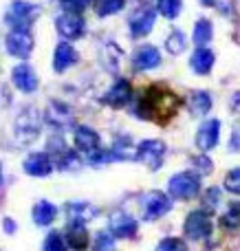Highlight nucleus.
Listing matches in <instances>:
<instances>
[{
    "label": "nucleus",
    "instance_id": "7",
    "mask_svg": "<svg viewBox=\"0 0 240 251\" xmlns=\"http://www.w3.org/2000/svg\"><path fill=\"white\" fill-rule=\"evenodd\" d=\"M214 231V223H212V216L210 212L205 209H194L185 216V223H183V234L185 238L190 240H207Z\"/></svg>",
    "mask_w": 240,
    "mask_h": 251
},
{
    "label": "nucleus",
    "instance_id": "18",
    "mask_svg": "<svg viewBox=\"0 0 240 251\" xmlns=\"http://www.w3.org/2000/svg\"><path fill=\"white\" fill-rule=\"evenodd\" d=\"M73 139H75V148H77L79 152H84L86 156L101 148L99 132H97L95 128H91V126H77L73 132Z\"/></svg>",
    "mask_w": 240,
    "mask_h": 251
},
{
    "label": "nucleus",
    "instance_id": "2",
    "mask_svg": "<svg viewBox=\"0 0 240 251\" xmlns=\"http://www.w3.org/2000/svg\"><path fill=\"white\" fill-rule=\"evenodd\" d=\"M42 9L33 2H26V0H13L7 7L4 13V22L11 26V31H29L33 26V22L40 18Z\"/></svg>",
    "mask_w": 240,
    "mask_h": 251
},
{
    "label": "nucleus",
    "instance_id": "25",
    "mask_svg": "<svg viewBox=\"0 0 240 251\" xmlns=\"http://www.w3.org/2000/svg\"><path fill=\"white\" fill-rule=\"evenodd\" d=\"M212 38H214V25H212V20L198 18V20L194 22V31H192L194 44H196V47H207V44L212 42Z\"/></svg>",
    "mask_w": 240,
    "mask_h": 251
},
{
    "label": "nucleus",
    "instance_id": "14",
    "mask_svg": "<svg viewBox=\"0 0 240 251\" xmlns=\"http://www.w3.org/2000/svg\"><path fill=\"white\" fill-rule=\"evenodd\" d=\"M220 141V119H205L194 134V143L201 152H210Z\"/></svg>",
    "mask_w": 240,
    "mask_h": 251
},
{
    "label": "nucleus",
    "instance_id": "12",
    "mask_svg": "<svg viewBox=\"0 0 240 251\" xmlns=\"http://www.w3.org/2000/svg\"><path fill=\"white\" fill-rule=\"evenodd\" d=\"M137 229H139V225H137L135 216L128 214L126 209H117V212L110 214L108 231L115 236V238H135Z\"/></svg>",
    "mask_w": 240,
    "mask_h": 251
},
{
    "label": "nucleus",
    "instance_id": "44",
    "mask_svg": "<svg viewBox=\"0 0 240 251\" xmlns=\"http://www.w3.org/2000/svg\"><path fill=\"white\" fill-rule=\"evenodd\" d=\"M234 251H240V238L236 240V243H234Z\"/></svg>",
    "mask_w": 240,
    "mask_h": 251
},
{
    "label": "nucleus",
    "instance_id": "17",
    "mask_svg": "<svg viewBox=\"0 0 240 251\" xmlns=\"http://www.w3.org/2000/svg\"><path fill=\"white\" fill-rule=\"evenodd\" d=\"M132 66L137 71H154L161 66V51L152 44H141L132 53Z\"/></svg>",
    "mask_w": 240,
    "mask_h": 251
},
{
    "label": "nucleus",
    "instance_id": "22",
    "mask_svg": "<svg viewBox=\"0 0 240 251\" xmlns=\"http://www.w3.org/2000/svg\"><path fill=\"white\" fill-rule=\"evenodd\" d=\"M185 106H188L192 117H205L212 110V106H214V100H212V95L207 91H192L188 95Z\"/></svg>",
    "mask_w": 240,
    "mask_h": 251
},
{
    "label": "nucleus",
    "instance_id": "37",
    "mask_svg": "<svg viewBox=\"0 0 240 251\" xmlns=\"http://www.w3.org/2000/svg\"><path fill=\"white\" fill-rule=\"evenodd\" d=\"M60 7L64 9V13H77V16H82L91 7V0H60Z\"/></svg>",
    "mask_w": 240,
    "mask_h": 251
},
{
    "label": "nucleus",
    "instance_id": "11",
    "mask_svg": "<svg viewBox=\"0 0 240 251\" xmlns=\"http://www.w3.org/2000/svg\"><path fill=\"white\" fill-rule=\"evenodd\" d=\"M33 35L31 31H11L4 40V49H7L9 55L18 57V60H29L31 53H33Z\"/></svg>",
    "mask_w": 240,
    "mask_h": 251
},
{
    "label": "nucleus",
    "instance_id": "39",
    "mask_svg": "<svg viewBox=\"0 0 240 251\" xmlns=\"http://www.w3.org/2000/svg\"><path fill=\"white\" fill-rule=\"evenodd\" d=\"M229 150H232V152H240V126L232 130V139H229Z\"/></svg>",
    "mask_w": 240,
    "mask_h": 251
},
{
    "label": "nucleus",
    "instance_id": "42",
    "mask_svg": "<svg viewBox=\"0 0 240 251\" xmlns=\"http://www.w3.org/2000/svg\"><path fill=\"white\" fill-rule=\"evenodd\" d=\"M201 4H205V7H214L216 0H201Z\"/></svg>",
    "mask_w": 240,
    "mask_h": 251
},
{
    "label": "nucleus",
    "instance_id": "1",
    "mask_svg": "<svg viewBox=\"0 0 240 251\" xmlns=\"http://www.w3.org/2000/svg\"><path fill=\"white\" fill-rule=\"evenodd\" d=\"M181 101L170 88L161 86V84H152L144 95L139 97L132 113L135 117L144 119V122H157V124H166L168 119H172L179 110Z\"/></svg>",
    "mask_w": 240,
    "mask_h": 251
},
{
    "label": "nucleus",
    "instance_id": "9",
    "mask_svg": "<svg viewBox=\"0 0 240 251\" xmlns=\"http://www.w3.org/2000/svg\"><path fill=\"white\" fill-rule=\"evenodd\" d=\"M44 122H47L48 128L62 132V130L73 128L75 115H73V110H71V106L64 104V101H51L47 113H44Z\"/></svg>",
    "mask_w": 240,
    "mask_h": 251
},
{
    "label": "nucleus",
    "instance_id": "33",
    "mask_svg": "<svg viewBox=\"0 0 240 251\" xmlns=\"http://www.w3.org/2000/svg\"><path fill=\"white\" fill-rule=\"evenodd\" d=\"M93 251H117L115 247V236L110 231H99L93 240Z\"/></svg>",
    "mask_w": 240,
    "mask_h": 251
},
{
    "label": "nucleus",
    "instance_id": "15",
    "mask_svg": "<svg viewBox=\"0 0 240 251\" xmlns=\"http://www.w3.org/2000/svg\"><path fill=\"white\" fill-rule=\"evenodd\" d=\"M22 168H24V172L29 174V176L44 178V176H48V174L53 172L55 163H53V159H51L48 152H31V154L24 159Z\"/></svg>",
    "mask_w": 240,
    "mask_h": 251
},
{
    "label": "nucleus",
    "instance_id": "38",
    "mask_svg": "<svg viewBox=\"0 0 240 251\" xmlns=\"http://www.w3.org/2000/svg\"><path fill=\"white\" fill-rule=\"evenodd\" d=\"M154 251H188V247H185V243L181 238L168 236V238H163L161 243L157 245V249H154Z\"/></svg>",
    "mask_w": 240,
    "mask_h": 251
},
{
    "label": "nucleus",
    "instance_id": "3",
    "mask_svg": "<svg viewBox=\"0 0 240 251\" xmlns=\"http://www.w3.org/2000/svg\"><path fill=\"white\" fill-rule=\"evenodd\" d=\"M40 130H42V115L38 108L33 106H26L20 113L16 115V122H13V132H16L18 141L20 143H31L38 139Z\"/></svg>",
    "mask_w": 240,
    "mask_h": 251
},
{
    "label": "nucleus",
    "instance_id": "6",
    "mask_svg": "<svg viewBox=\"0 0 240 251\" xmlns=\"http://www.w3.org/2000/svg\"><path fill=\"white\" fill-rule=\"evenodd\" d=\"M170 209H172V196L166 194V192L150 190L141 196V216H144V221H148V223L159 221Z\"/></svg>",
    "mask_w": 240,
    "mask_h": 251
},
{
    "label": "nucleus",
    "instance_id": "36",
    "mask_svg": "<svg viewBox=\"0 0 240 251\" xmlns=\"http://www.w3.org/2000/svg\"><path fill=\"white\" fill-rule=\"evenodd\" d=\"M218 205H220V190L218 187H207V190L203 192V209L212 212V209H216Z\"/></svg>",
    "mask_w": 240,
    "mask_h": 251
},
{
    "label": "nucleus",
    "instance_id": "30",
    "mask_svg": "<svg viewBox=\"0 0 240 251\" xmlns=\"http://www.w3.org/2000/svg\"><path fill=\"white\" fill-rule=\"evenodd\" d=\"M183 9V0H157V11L166 20H176Z\"/></svg>",
    "mask_w": 240,
    "mask_h": 251
},
{
    "label": "nucleus",
    "instance_id": "5",
    "mask_svg": "<svg viewBox=\"0 0 240 251\" xmlns=\"http://www.w3.org/2000/svg\"><path fill=\"white\" fill-rule=\"evenodd\" d=\"M166 152H168L166 141H161V139H144V141L137 146L135 161H139V163L145 165L148 170L157 172V170H161L163 161H166Z\"/></svg>",
    "mask_w": 240,
    "mask_h": 251
},
{
    "label": "nucleus",
    "instance_id": "23",
    "mask_svg": "<svg viewBox=\"0 0 240 251\" xmlns=\"http://www.w3.org/2000/svg\"><path fill=\"white\" fill-rule=\"evenodd\" d=\"M99 214V209L95 205L86 203V201H73V203L66 205V216L69 221H77V223H88Z\"/></svg>",
    "mask_w": 240,
    "mask_h": 251
},
{
    "label": "nucleus",
    "instance_id": "10",
    "mask_svg": "<svg viewBox=\"0 0 240 251\" xmlns=\"http://www.w3.org/2000/svg\"><path fill=\"white\" fill-rule=\"evenodd\" d=\"M132 101V84L126 77L115 79L108 86V91L101 95V104L110 106V108H123Z\"/></svg>",
    "mask_w": 240,
    "mask_h": 251
},
{
    "label": "nucleus",
    "instance_id": "19",
    "mask_svg": "<svg viewBox=\"0 0 240 251\" xmlns=\"http://www.w3.org/2000/svg\"><path fill=\"white\" fill-rule=\"evenodd\" d=\"M77 60H79V55L71 42L62 40L60 44H55V49H53V71L55 73H66Z\"/></svg>",
    "mask_w": 240,
    "mask_h": 251
},
{
    "label": "nucleus",
    "instance_id": "27",
    "mask_svg": "<svg viewBox=\"0 0 240 251\" xmlns=\"http://www.w3.org/2000/svg\"><path fill=\"white\" fill-rule=\"evenodd\" d=\"M188 49V38L181 29H172L166 38V51L170 55H181V53Z\"/></svg>",
    "mask_w": 240,
    "mask_h": 251
},
{
    "label": "nucleus",
    "instance_id": "43",
    "mask_svg": "<svg viewBox=\"0 0 240 251\" xmlns=\"http://www.w3.org/2000/svg\"><path fill=\"white\" fill-rule=\"evenodd\" d=\"M2 183H4V174H2V163H0V187H2Z\"/></svg>",
    "mask_w": 240,
    "mask_h": 251
},
{
    "label": "nucleus",
    "instance_id": "35",
    "mask_svg": "<svg viewBox=\"0 0 240 251\" xmlns=\"http://www.w3.org/2000/svg\"><path fill=\"white\" fill-rule=\"evenodd\" d=\"M225 190L234 196H240V168H232L227 174H225V181H223Z\"/></svg>",
    "mask_w": 240,
    "mask_h": 251
},
{
    "label": "nucleus",
    "instance_id": "26",
    "mask_svg": "<svg viewBox=\"0 0 240 251\" xmlns=\"http://www.w3.org/2000/svg\"><path fill=\"white\" fill-rule=\"evenodd\" d=\"M110 154H113V161H130V159H135L137 148L132 146L130 137H119L110 146Z\"/></svg>",
    "mask_w": 240,
    "mask_h": 251
},
{
    "label": "nucleus",
    "instance_id": "8",
    "mask_svg": "<svg viewBox=\"0 0 240 251\" xmlns=\"http://www.w3.org/2000/svg\"><path fill=\"white\" fill-rule=\"evenodd\" d=\"M154 22H157V11H154V9H150L148 4L137 7L135 11L128 16V31H130V38H135V40L145 38V35L154 29Z\"/></svg>",
    "mask_w": 240,
    "mask_h": 251
},
{
    "label": "nucleus",
    "instance_id": "24",
    "mask_svg": "<svg viewBox=\"0 0 240 251\" xmlns=\"http://www.w3.org/2000/svg\"><path fill=\"white\" fill-rule=\"evenodd\" d=\"M57 216V207L51 203V201H38L31 209V218L38 227H48Z\"/></svg>",
    "mask_w": 240,
    "mask_h": 251
},
{
    "label": "nucleus",
    "instance_id": "20",
    "mask_svg": "<svg viewBox=\"0 0 240 251\" xmlns=\"http://www.w3.org/2000/svg\"><path fill=\"white\" fill-rule=\"evenodd\" d=\"M66 243H69V247L73 251H86L88 245H91L86 223L69 221V225H66Z\"/></svg>",
    "mask_w": 240,
    "mask_h": 251
},
{
    "label": "nucleus",
    "instance_id": "40",
    "mask_svg": "<svg viewBox=\"0 0 240 251\" xmlns=\"http://www.w3.org/2000/svg\"><path fill=\"white\" fill-rule=\"evenodd\" d=\"M229 110H232L236 117H240V91L238 93H234L232 95V100H229Z\"/></svg>",
    "mask_w": 240,
    "mask_h": 251
},
{
    "label": "nucleus",
    "instance_id": "16",
    "mask_svg": "<svg viewBox=\"0 0 240 251\" xmlns=\"http://www.w3.org/2000/svg\"><path fill=\"white\" fill-rule=\"evenodd\" d=\"M11 82H13V86L20 93H24V95H31V93L38 91V75H35V71L31 69L29 64H24V62H20V64H16L11 69Z\"/></svg>",
    "mask_w": 240,
    "mask_h": 251
},
{
    "label": "nucleus",
    "instance_id": "21",
    "mask_svg": "<svg viewBox=\"0 0 240 251\" xmlns=\"http://www.w3.org/2000/svg\"><path fill=\"white\" fill-rule=\"evenodd\" d=\"M216 55L212 49L207 47H196V51L190 55V69H192L194 75H210L212 69H214Z\"/></svg>",
    "mask_w": 240,
    "mask_h": 251
},
{
    "label": "nucleus",
    "instance_id": "4",
    "mask_svg": "<svg viewBox=\"0 0 240 251\" xmlns=\"http://www.w3.org/2000/svg\"><path fill=\"white\" fill-rule=\"evenodd\" d=\"M168 194L176 201H190L201 194V176L196 172H176L168 181Z\"/></svg>",
    "mask_w": 240,
    "mask_h": 251
},
{
    "label": "nucleus",
    "instance_id": "32",
    "mask_svg": "<svg viewBox=\"0 0 240 251\" xmlns=\"http://www.w3.org/2000/svg\"><path fill=\"white\" fill-rule=\"evenodd\" d=\"M220 225L225 227V229H238L240 227V203H232L227 207V212L223 214V218H220Z\"/></svg>",
    "mask_w": 240,
    "mask_h": 251
},
{
    "label": "nucleus",
    "instance_id": "13",
    "mask_svg": "<svg viewBox=\"0 0 240 251\" xmlns=\"http://www.w3.org/2000/svg\"><path fill=\"white\" fill-rule=\"evenodd\" d=\"M55 29L66 42L69 40H79L86 33V20L77 13H60L55 18Z\"/></svg>",
    "mask_w": 240,
    "mask_h": 251
},
{
    "label": "nucleus",
    "instance_id": "31",
    "mask_svg": "<svg viewBox=\"0 0 240 251\" xmlns=\"http://www.w3.org/2000/svg\"><path fill=\"white\" fill-rule=\"evenodd\" d=\"M42 251H69V243H66V236L60 231H48L47 238H44Z\"/></svg>",
    "mask_w": 240,
    "mask_h": 251
},
{
    "label": "nucleus",
    "instance_id": "29",
    "mask_svg": "<svg viewBox=\"0 0 240 251\" xmlns=\"http://www.w3.org/2000/svg\"><path fill=\"white\" fill-rule=\"evenodd\" d=\"M57 168H60L62 172H77V170L82 168V159H79L77 152L66 150L57 156Z\"/></svg>",
    "mask_w": 240,
    "mask_h": 251
},
{
    "label": "nucleus",
    "instance_id": "41",
    "mask_svg": "<svg viewBox=\"0 0 240 251\" xmlns=\"http://www.w3.org/2000/svg\"><path fill=\"white\" fill-rule=\"evenodd\" d=\"M2 229L7 231V234H16V223H13V218H4V221H2Z\"/></svg>",
    "mask_w": 240,
    "mask_h": 251
},
{
    "label": "nucleus",
    "instance_id": "28",
    "mask_svg": "<svg viewBox=\"0 0 240 251\" xmlns=\"http://www.w3.org/2000/svg\"><path fill=\"white\" fill-rule=\"evenodd\" d=\"M123 7H126V0H95V2H93V9H95V13L99 18L115 16V13H119Z\"/></svg>",
    "mask_w": 240,
    "mask_h": 251
},
{
    "label": "nucleus",
    "instance_id": "34",
    "mask_svg": "<svg viewBox=\"0 0 240 251\" xmlns=\"http://www.w3.org/2000/svg\"><path fill=\"white\" fill-rule=\"evenodd\" d=\"M190 163H192L194 172L198 174V176H207V174L214 170V163H212V159L207 154H196L190 159Z\"/></svg>",
    "mask_w": 240,
    "mask_h": 251
}]
</instances>
